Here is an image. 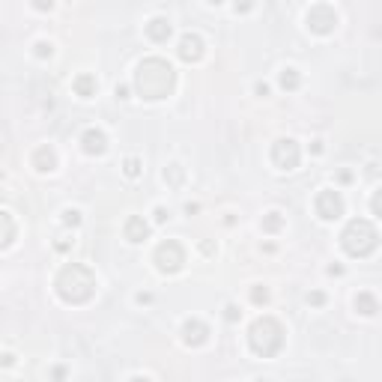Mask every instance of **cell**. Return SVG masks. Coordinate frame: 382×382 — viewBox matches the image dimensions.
<instances>
[{
	"mask_svg": "<svg viewBox=\"0 0 382 382\" xmlns=\"http://www.w3.org/2000/svg\"><path fill=\"white\" fill-rule=\"evenodd\" d=\"M171 81H174V69L161 60H146L138 72V87L146 99H161L167 96L171 90Z\"/></svg>",
	"mask_w": 382,
	"mask_h": 382,
	"instance_id": "1",
	"label": "cell"
},
{
	"mask_svg": "<svg viewBox=\"0 0 382 382\" xmlns=\"http://www.w3.org/2000/svg\"><path fill=\"white\" fill-rule=\"evenodd\" d=\"M156 263H158V269H161V272H176V269L185 263V251H182V245H179V242L158 245Z\"/></svg>",
	"mask_w": 382,
	"mask_h": 382,
	"instance_id": "2",
	"label": "cell"
},
{
	"mask_svg": "<svg viewBox=\"0 0 382 382\" xmlns=\"http://www.w3.org/2000/svg\"><path fill=\"white\" fill-rule=\"evenodd\" d=\"M272 158H275V164H278V167H284V171H293L295 164H299V146H295V140H278V143H275V153H272Z\"/></svg>",
	"mask_w": 382,
	"mask_h": 382,
	"instance_id": "3",
	"label": "cell"
},
{
	"mask_svg": "<svg viewBox=\"0 0 382 382\" xmlns=\"http://www.w3.org/2000/svg\"><path fill=\"white\" fill-rule=\"evenodd\" d=\"M316 212H320L326 221L337 218V215L344 212V200L337 197V191H323V194L316 197Z\"/></svg>",
	"mask_w": 382,
	"mask_h": 382,
	"instance_id": "4",
	"label": "cell"
},
{
	"mask_svg": "<svg viewBox=\"0 0 382 382\" xmlns=\"http://www.w3.org/2000/svg\"><path fill=\"white\" fill-rule=\"evenodd\" d=\"M146 233H150V227H146V221H143V218L132 215V218L125 221V239H129V242H143V239H146Z\"/></svg>",
	"mask_w": 382,
	"mask_h": 382,
	"instance_id": "5",
	"label": "cell"
},
{
	"mask_svg": "<svg viewBox=\"0 0 382 382\" xmlns=\"http://www.w3.org/2000/svg\"><path fill=\"white\" fill-rule=\"evenodd\" d=\"M81 143H84V150H87L90 156H93V153L99 156V153H104V143H108V140H104V132H99V129H87L84 138H81Z\"/></svg>",
	"mask_w": 382,
	"mask_h": 382,
	"instance_id": "6",
	"label": "cell"
},
{
	"mask_svg": "<svg viewBox=\"0 0 382 382\" xmlns=\"http://www.w3.org/2000/svg\"><path fill=\"white\" fill-rule=\"evenodd\" d=\"M203 54V42L197 39V36H182V42H179V57L182 60H197Z\"/></svg>",
	"mask_w": 382,
	"mask_h": 382,
	"instance_id": "7",
	"label": "cell"
},
{
	"mask_svg": "<svg viewBox=\"0 0 382 382\" xmlns=\"http://www.w3.org/2000/svg\"><path fill=\"white\" fill-rule=\"evenodd\" d=\"M182 334H185V341H188V344H194V347H197V344H203V341H206L209 329L200 323V320H191V323H185Z\"/></svg>",
	"mask_w": 382,
	"mask_h": 382,
	"instance_id": "8",
	"label": "cell"
},
{
	"mask_svg": "<svg viewBox=\"0 0 382 382\" xmlns=\"http://www.w3.org/2000/svg\"><path fill=\"white\" fill-rule=\"evenodd\" d=\"M146 33H150V39H156V42H164V39L171 36V24H167L164 18H156V21L146 24Z\"/></svg>",
	"mask_w": 382,
	"mask_h": 382,
	"instance_id": "9",
	"label": "cell"
},
{
	"mask_svg": "<svg viewBox=\"0 0 382 382\" xmlns=\"http://www.w3.org/2000/svg\"><path fill=\"white\" fill-rule=\"evenodd\" d=\"M75 90H78V96L90 99V96H96V81H93L90 75H81V78L75 81Z\"/></svg>",
	"mask_w": 382,
	"mask_h": 382,
	"instance_id": "10",
	"label": "cell"
},
{
	"mask_svg": "<svg viewBox=\"0 0 382 382\" xmlns=\"http://www.w3.org/2000/svg\"><path fill=\"white\" fill-rule=\"evenodd\" d=\"M54 161H57V158H54V153L48 146H42V150L36 153V167H39V171H54Z\"/></svg>",
	"mask_w": 382,
	"mask_h": 382,
	"instance_id": "11",
	"label": "cell"
},
{
	"mask_svg": "<svg viewBox=\"0 0 382 382\" xmlns=\"http://www.w3.org/2000/svg\"><path fill=\"white\" fill-rule=\"evenodd\" d=\"M281 87H284V90H295V87H299V75H295V69H284V75H281Z\"/></svg>",
	"mask_w": 382,
	"mask_h": 382,
	"instance_id": "12",
	"label": "cell"
},
{
	"mask_svg": "<svg viewBox=\"0 0 382 382\" xmlns=\"http://www.w3.org/2000/svg\"><path fill=\"white\" fill-rule=\"evenodd\" d=\"M355 305H362V308H365V311L362 313H376V302H373V295H358V302H355Z\"/></svg>",
	"mask_w": 382,
	"mask_h": 382,
	"instance_id": "13",
	"label": "cell"
},
{
	"mask_svg": "<svg viewBox=\"0 0 382 382\" xmlns=\"http://www.w3.org/2000/svg\"><path fill=\"white\" fill-rule=\"evenodd\" d=\"M125 174H129V176L140 174V161H138V158H129V161H125Z\"/></svg>",
	"mask_w": 382,
	"mask_h": 382,
	"instance_id": "14",
	"label": "cell"
},
{
	"mask_svg": "<svg viewBox=\"0 0 382 382\" xmlns=\"http://www.w3.org/2000/svg\"><path fill=\"white\" fill-rule=\"evenodd\" d=\"M263 227H266V230H278V227H281V218H278V212H272V215H269V218L263 221Z\"/></svg>",
	"mask_w": 382,
	"mask_h": 382,
	"instance_id": "15",
	"label": "cell"
},
{
	"mask_svg": "<svg viewBox=\"0 0 382 382\" xmlns=\"http://www.w3.org/2000/svg\"><path fill=\"white\" fill-rule=\"evenodd\" d=\"M251 299H254V302L260 305V302H266V299H269V293H266V290H260V287H257V290L251 293Z\"/></svg>",
	"mask_w": 382,
	"mask_h": 382,
	"instance_id": "16",
	"label": "cell"
},
{
	"mask_svg": "<svg viewBox=\"0 0 382 382\" xmlns=\"http://www.w3.org/2000/svg\"><path fill=\"white\" fill-rule=\"evenodd\" d=\"M224 316H227V320H230V323H233V320H239V311H236V308H233V305H227V308H224Z\"/></svg>",
	"mask_w": 382,
	"mask_h": 382,
	"instance_id": "17",
	"label": "cell"
},
{
	"mask_svg": "<svg viewBox=\"0 0 382 382\" xmlns=\"http://www.w3.org/2000/svg\"><path fill=\"white\" fill-rule=\"evenodd\" d=\"M66 224H81V218H78V212H66Z\"/></svg>",
	"mask_w": 382,
	"mask_h": 382,
	"instance_id": "18",
	"label": "cell"
},
{
	"mask_svg": "<svg viewBox=\"0 0 382 382\" xmlns=\"http://www.w3.org/2000/svg\"><path fill=\"white\" fill-rule=\"evenodd\" d=\"M156 221H167V209H161V206L156 209Z\"/></svg>",
	"mask_w": 382,
	"mask_h": 382,
	"instance_id": "19",
	"label": "cell"
},
{
	"mask_svg": "<svg viewBox=\"0 0 382 382\" xmlns=\"http://www.w3.org/2000/svg\"><path fill=\"white\" fill-rule=\"evenodd\" d=\"M36 48H39V57H45V54H51V45H45V42H42V45H36Z\"/></svg>",
	"mask_w": 382,
	"mask_h": 382,
	"instance_id": "20",
	"label": "cell"
},
{
	"mask_svg": "<svg viewBox=\"0 0 382 382\" xmlns=\"http://www.w3.org/2000/svg\"><path fill=\"white\" fill-rule=\"evenodd\" d=\"M308 302H311V305H323V295L313 293V295H308Z\"/></svg>",
	"mask_w": 382,
	"mask_h": 382,
	"instance_id": "21",
	"label": "cell"
},
{
	"mask_svg": "<svg viewBox=\"0 0 382 382\" xmlns=\"http://www.w3.org/2000/svg\"><path fill=\"white\" fill-rule=\"evenodd\" d=\"M132 382H150V379H143V376H135V379H132Z\"/></svg>",
	"mask_w": 382,
	"mask_h": 382,
	"instance_id": "22",
	"label": "cell"
}]
</instances>
